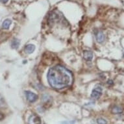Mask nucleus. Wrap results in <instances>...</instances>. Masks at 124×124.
Listing matches in <instances>:
<instances>
[{
	"label": "nucleus",
	"instance_id": "1",
	"mask_svg": "<svg viewBox=\"0 0 124 124\" xmlns=\"http://www.w3.org/2000/svg\"><path fill=\"white\" fill-rule=\"evenodd\" d=\"M47 81L51 87L60 90L67 87L71 84V73L62 66L57 65L51 68L47 73Z\"/></svg>",
	"mask_w": 124,
	"mask_h": 124
},
{
	"label": "nucleus",
	"instance_id": "2",
	"mask_svg": "<svg viewBox=\"0 0 124 124\" xmlns=\"http://www.w3.org/2000/svg\"><path fill=\"white\" fill-rule=\"evenodd\" d=\"M60 12L58 11H53L51 12V14L49 15V22L51 23H54L55 22H57L61 20V19L62 18V14H59Z\"/></svg>",
	"mask_w": 124,
	"mask_h": 124
},
{
	"label": "nucleus",
	"instance_id": "3",
	"mask_svg": "<svg viewBox=\"0 0 124 124\" xmlns=\"http://www.w3.org/2000/svg\"><path fill=\"white\" fill-rule=\"evenodd\" d=\"M25 95L27 100H28L30 103H34L38 100V96L32 92L25 91Z\"/></svg>",
	"mask_w": 124,
	"mask_h": 124
},
{
	"label": "nucleus",
	"instance_id": "4",
	"mask_svg": "<svg viewBox=\"0 0 124 124\" xmlns=\"http://www.w3.org/2000/svg\"><path fill=\"white\" fill-rule=\"evenodd\" d=\"M29 124H42L40 118L37 114H31L28 120Z\"/></svg>",
	"mask_w": 124,
	"mask_h": 124
},
{
	"label": "nucleus",
	"instance_id": "5",
	"mask_svg": "<svg viewBox=\"0 0 124 124\" xmlns=\"http://www.w3.org/2000/svg\"><path fill=\"white\" fill-rule=\"evenodd\" d=\"M102 94V88L100 86L96 87L92 92L91 97L94 99H98L101 97Z\"/></svg>",
	"mask_w": 124,
	"mask_h": 124
},
{
	"label": "nucleus",
	"instance_id": "6",
	"mask_svg": "<svg viewBox=\"0 0 124 124\" xmlns=\"http://www.w3.org/2000/svg\"><path fill=\"white\" fill-rule=\"evenodd\" d=\"M83 58L87 61H91L93 59V53L90 51H83Z\"/></svg>",
	"mask_w": 124,
	"mask_h": 124
},
{
	"label": "nucleus",
	"instance_id": "7",
	"mask_svg": "<svg viewBox=\"0 0 124 124\" xmlns=\"http://www.w3.org/2000/svg\"><path fill=\"white\" fill-rule=\"evenodd\" d=\"M35 50V46L33 44H28L25 47V53H27V54H31L34 52V51Z\"/></svg>",
	"mask_w": 124,
	"mask_h": 124
},
{
	"label": "nucleus",
	"instance_id": "8",
	"mask_svg": "<svg viewBox=\"0 0 124 124\" xmlns=\"http://www.w3.org/2000/svg\"><path fill=\"white\" fill-rule=\"evenodd\" d=\"M96 40L98 41V42H103L104 41V39H105V36H104L103 33L101 31H98V33L96 34Z\"/></svg>",
	"mask_w": 124,
	"mask_h": 124
},
{
	"label": "nucleus",
	"instance_id": "9",
	"mask_svg": "<svg viewBox=\"0 0 124 124\" xmlns=\"http://www.w3.org/2000/svg\"><path fill=\"white\" fill-rule=\"evenodd\" d=\"M111 112H112V113L115 114H120V113L123 112V108H122L121 107H120V106L116 105L112 107V110H111Z\"/></svg>",
	"mask_w": 124,
	"mask_h": 124
},
{
	"label": "nucleus",
	"instance_id": "10",
	"mask_svg": "<svg viewBox=\"0 0 124 124\" xmlns=\"http://www.w3.org/2000/svg\"><path fill=\"white\" fill-rule=\"evenodd\" d=\"M20 42L19 40L18 39H14L11 42V47L13 48V49H17L18 48L19 46H20Z\"/></svg>",
	"mask_w": 124,
	"mask_h": 124
},
{
	"label": "nucleus",
	"instance_id": "11",
	"mask_svg": "<svg viewBox=\"0 0 124 124\" xmlns=\"http://www.w3.org/2000/svg\"><path fill=\"white\" fill-rule=\"evenodd\" d=\"M11 23H12V21L10 19H7L5 20L3 22L2 24V27L5 29H8L9 28V27H10V24H11Z\"/></svg>",
	"mask_w": 124,
	"mask_h": 124
},
{
	"label": "nucleus",
	"instance_id": "12",
	"mask_svg": "<svg viewBox=\"0 0 124 124\" xmlns=\"http://www.w3.org/2000/svg\"><path fill=\"white\" fill-rule=\"evenodd\" d=\"M97 123H98V124H107V122L105 119L101 118L97 119Z\"/></svg>",
	"mask_w": 124,
	"mask_h": 124
},
{
	"label": "nucleus",
	"instance_id": "13",
	"mask_svg": "<svg viewBox=\"0 0 124 124\" xmlns=\"http://www.w3.org/2000/svg\"><path fill=\"white\" fill-rule=\"evenodd\" d=\"M75 121H64V122H62L61 124H75Z\"/></svg>",
	"mask_w": 124,
	"mask_h": 124
},
{
	"label": "nucleus",
	"instance_id": "14",
	"mask_svg": "<svg viewBox=\"0 0 124 124\" xmlns=\"http://www.w3.org/2000/svg\"><path fill=\"white\" fill-rule=\"evenodd\" d=\"M3 118H4V115L1 113H0V120H3Z\"/></svg>",
	"mask_w": 124,
	"mask_h": 124
},
{
	"label": "nucleus",
	"instance_id": "15",
	"mask_svg": "<svg viewBox=\"0 0 124 124\" xmlns=\"http://www.w3.org/2000/svg\"><path fill=\"white\" fill-rule=\"evenodd\" d=\"M108 85H113V81H112V80H108Z\"/></svg>",
	"mask_w": 124,
	"mask_h": 124
},
{
	"label": "nucleus",
	"instance_id": "16",
	"mask_svg": "<svg viewBox=\"0 0 124 124\" xmlns=\"http://www.w3.org/2000/svg\"><path fill=\"white\" fill-rule=\"evenodd\" d=\"M1 1L3 3H6L8 1V0H1Z\"/></svg>",
	"mask_w": 124,
	"mask_h": 124
},
{
	"label": "nucleus",
	"instance_id": "17",
	"mask_svg": "<svg viewBox=\"0 0 124 124\" xmlns=\"http://www.w3.org/2000/svg\"><path fill=\"white\" fill-rule=\"evenodd\" d=\"M0 1H1V0H0Z\"/></svg>",
	"mask_w": 124,
	"mask_h": 124
}]
</instances>
